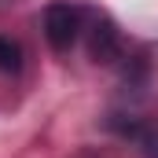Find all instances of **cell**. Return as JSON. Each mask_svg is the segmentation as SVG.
<instances>
[{
	"mask_svg": "<svg viewBox=\"0 0 158 158\" xmlns=\"http://www.w3.org/2000/svg\"><path fill=\"white\" fill-rule=\"evenodd\" d=\"M136 136H140L143 155H147V158H158V129H151V132H136Z\"/></svg>",
	"mask_w": 158,
	"mask_h": 158,
	"instance_id": "4",
	"label": "cell"
},
{
	"mask_svg": "<svg viewBox=\"0 0 158 158\" xmlns=\"http://www.w3.org/2000/svg\"><path fill=\"white\" fill-rule=\"evenodd\" d=\"M0 70L4 74H19L22 70V48L11 37H4V33H0Z\"/></svg>",
	"mask_w": 158,
	"mask_h": 158,
	"instance_id": "3",
	"label": "cell"
},
{
	"mask_svg": "<svg viewBox=\"0 0 158 158\" xmlns=\"http://www.w3.org/2000/svg\"><path fill=\"white\" fill-rule=\"evenodd\" d=\"M77 33H81V7L66 4V0H55L44 7V37L55 52H70Z\"/></svg>",
	"mask_w": 158,
	"mask_h": 158,
	"instance_id": "1",
	"label": "cell"
},
{
	"mask_svg": "<svg viewBox=\"0 0 158 158\" xmlns=\"http://www.w3.org/2000/svg\"><path fill=\"white\" fill-rule=\"evenodd\" d=\"M88 55L96 63H114L118 59V30L107 19H99L92 26V33H88Z\"/></svg>",
	"mask_w": 158,
	"mask_h": 158,
	"instance_id": "2",
	"label": "cell"
}]
</instances>
